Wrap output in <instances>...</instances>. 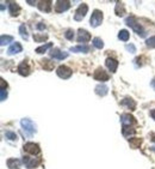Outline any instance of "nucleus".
Masks as SVG:
<instances>
[{
    "label": "nucleus",
    "instance_id": "nucleus-1",
    "mask_svg": "<svg viewBox=\"0 0 155 169\" xmlns=\"http://www.w3.org/2000/svg\"><path fill=\"white\" fill-rule=\"evenodd\" d=\"M125 23H126V25L128 27H130L135 33L137 35H140L141 37H144L146 36V31L143 30V28H142V25L136 21V18L135 17H128L126 19H125Z\"/></svg>",
    "mask_w": 155,
    "mask_h": 169
},
{
    "label": "nucleus",
    "instance_id": "nucleus-2",
    "mask_svg": "<svg viewBox=\"0 0 155 169\" xmlns=\"http://www.w3.org/2000/svg\"><path fill=\"white\" fill-rule=\"evenodd\" d=\"M20 125H22V128L25 131V133L29 135V137H31V135L36 132V125L31 121L30 119H28V118L22 119Z\"/></svg>",
    "mask_w": 155,
    "mask_h": 169
},
{
    "label": "nucleus",
    "instance_id": "nucleus-3",
    "mask_svg": "<svg viewBox=\"0 0 155 169\" xmlns=\"http://www.w3.org/2000/svg\"><path fill=\"white\" fill-rule=\"evenodd\" d=\"M101 22H103V13H101V11L94 10L92 13V17H91V19H90L91 27L97 28V27H99V25L101 24Z\"/></svg>",
    "mask_w": 155,
    "mask_h": 169
},
{
    "label": "nucleus",
    "instance_id": "nucleus-4",
    "mask_svg": "<svg viewBox=\"0 0 155 169\" xmlns=\"http://www.w3.org/2000/svg\"><path fill=\"white\" fill-rule=\"evenodd\" d=\"M87 11H88V6H87L86 4L82 2V4L78 7V10H76V12H75V15H74V19H75V21H82V19L85 18Z\"/></svg>",
    "mask_w": 155,
    "mask_h": 169
},
{
    "label": "nucleus",
    "instance_id": "nucleus-5",
    "mask_svg": "<svg viewBox=\"0 0 155 169\" xmlns=\"http://www.w3.org/2000/svg\"><path fill=\"white\" fill-rule=\"evenodd\" d=\"M93 78L95 80H100V82H106L109 80V74L106 73V71H104L103 68H97L93 73Z\"/></svg>",
    "mask_w": 155,
    "mask_h": 169
},
{
    "label": "nucleus",
    "instance_id": "nucleus-6",
    "mask_svg": "<svg viewBox=\"0 0 155 169\" xmlns=\"http://www.w3.org/2000/svg\"><path fill=\"white\" fill-rule=\"evenodd\" d=\"M56 73H57V76H59L60 78L68 79V78L72 76L73 71H72L69 67H67V66H59V67H57V71H56Z\"/></svg>",
    "mask_w": 155,
    "mask_h": 169
},
{
    "label": "nucleus",
    "instance_id": "nucleus-7",
    "mask_svg": "<svg viewBox=\"0 0 155 169\" xmlns=\"http://www.w3.org/2000/svg\"><path fill=\"white\" fill-rule=\"evenodd\" d=\"M50 57L56 59V60H63L66 58H68V53L67 52H62L59 48H54L51 52H50Z\"/></svg>",
    "mask_w": 155,
    "mask_h": 169
},
{
    "label": "nucleus",
    "instance_id": "nucleus-8",
    "mask_svg": "<svg viewBox=\"0 0 155 169\" xmlns=\"http://www.w3.org/2000/svg\"><path fill=\"white\" fill-rule=\"evenodd\" d=\"M24 150L28 152V154H31V155H38L39 154V146L35 143H26L24 144Z\"/></svg>",
    "mask_w": 155,
    "mask_h": 169
},
{
    "label": "nucleus",
    "instance_id": "nucleus-9",
    "mask_svg": "<svg viewBox=\"0 0 155 169\" xmlns=\"http://www.w3.org/2000/svg\"><path fill=\"white\" fill-rule=\"evenodd\" d=\"M69 7H70L69 1H61V0H59L55 4V11L59 12V13H61L63 11H67Z\"/></svg>",
    "mask_w": 155,
    "mask_h": 169
},
{
    "label": "nucleus",
    "instance_id": "nucleus-10",
    "mask_svg": "<svg viewBox=\"0 0 155 169\" xmlns=\"http://www.w3.org/2000/svg\"><path fill=\"white\" fill-rule=\"evenodd\" d=\"M91 40V35L88 31L86 30H82V29H79V33H78V42H81V43H86Z\"/></svg>",
    "mask_w": 155,
    "mask_h": 169
},
{
    "label": "nucleus",
    "instance_id": "nucleus-11",
    "mask_svg": "<svg viewBox=\"0 0 155 169\" xmlns=\"http://www.w3.org/2000/svg\"><path fill=\"white\" fill-rule=\"evenodd\" d=\"M22 50H23L22 44H20L19 42H14L13 44L10 46V48L7 49V53H8L10 55H13V54H18V53H20Z\"/></svg>",
    "mask_w": 155,
    "mask_h": 169
},
{
    "label": "nucleus",
    "instance_id": "nucleus-12",
    "mask_svg": "<svg viewBox=\"0 0 155 169\" xmlns=\"http://www.w3.org/2000/svg\"><path fill=\"white\" fill-rule=\"evenodd\" d=\"M23 161H24V163L26 164V167L29 169L35 168V167H37L41 163V158H36L35 160V158H30V157H24Z\"/></svg>",
    "mask_w": 155,
    "mask_h": 169
},
{
    "label": "nucleus",
    "instance_id": "nucleus-13",
    "mask_svg": "<svg viewBox=\"0 0 155 169\" xmlns=\"http://www.w3.org/2000/svg\"><path fill=\"white\" fill-rule=\"evenodd\" d=\"M121 121H122L123 126H131V125H134L136 122L135 119H134V116H131L130 114H122Z\"/></svg>",
    "mask_w": 155,
    "mask_h": 169
},
{
    "label": "nucleus",
    "instance_id": "nucleus-14",
    "mask_svg": "<svg viewBox=\"0 0 155 169\" xmlns=\"http://www.w3.org/2000/svg\"><path fill=\"white\" fill-rule=\"evenodd\" d=\"M90 49L91 48L87 44H79V46L72 47L70 48V52H74V53H88Z\"/></svg>",
    "mask_w": 155,
    "mask_h": 169
},
{
    "label": "nucleus",
    "instance_id": "nucleus-15",
    "mask_svg": "<svg viewBox=\"0 0 155 169\" xmlns=\"http://www.w3.org/2000/svg\"><path fill=\"white\" fill-rule=\"evenodd\" d=\"M18 72H19V74L20 76H29V73H30V67H29V65L25 63V61H23V63H20L19 64V66H18Z\"/></svg>",
    "mask_w": 155,
    "mask_h": 169
},
{
    "label": "nucleus",
    "instance_id": "nucleus-16",
    "mask_svg": "<svg viewBox=\"0 0 155 169\" xmlns=\"http://www.w3.org/2000/svg\"><path fill=\"white\" fill-rule=\"evenodd\" d=\"M105 64H106L107 68H109L111 72H116V70L118 67V61L115 60V59H112V58H107L106 61H105Z\"/></svg>",
    "mask_w": 155,
    "mask_h": 169
},
{
    "label": "nucleus",
    "instance_id": "nucleus-17",
    "mask_svg": "<svg viewBox=\"0 0 155 169\" xmlns=\"http://www.w3.org/2000/svg\"><path fill=\"white\" fill-rule=\"evenodd\" d=\"M38 8H39L41 11H43V12H50V10H51V1H50V0L39 1Z\"/></svg>",
    "mask_w": 155,
    "mask_h": 169
},
{
    "label": "nucleus",
    "instance_id": "nucleus-18",
    "mask_svg": "<svg viewBox=\"0 0 155 169\" xmlns=\"http://www.w3.org/2000/svg\"><path fill=\"white\" fill-rule=\"evenodd\" d=\"M7 167L10 169H19L22 167V163L19 160L16 158H8L7 160Z\"/></svg>",
    "mask_w": 155,
    "mask_h": 169
},
{
    "label": "nucleus",
    "instance_id": "nucleus-19",
    "mask_svg": "<svg viewBox=\"0 0 155 169\" xmlns=\"http://www.w3.org/2000/svg\"><path fill=\"white\" fill-rule=\"evenodd\" d=\"M121 103H122V106H125V107H126L128 109H130V110H135V108H136V102L134 101L132 99H129V97L124 99Z\"/></svg>",
    "mask_w": 155,
    "mask_h": 169
},
{
    "label": "nucleus",
    "instance_id": "nucleus-20",
    "mask_svg": "<svg viewBox=\"0 0 155 169\" xmlns=\"http://www.w3.org/2000/svg\"><path fill=\"white\" fill-rule=\"evenodd\" d=\"M109 93V88L104 84H99L95 86V94L99 95V96H105L106 94Z\"/></svg>",
    "mask_w": 155,
    "mask_h": 169
},
{
    "label": "nucleus",
    "instance_id": "nucleus-21",
    "mask_svg": "<svg viewBox=\"0 0 155 169\" xmlns=\"http://www.w3.org/2000/svg\"><path fill=\"white\" fill-rule=\"evenodd\" d=\"M8 10H10L11 16H18V15H19V11H20V7H19V5L16 4V2H10Z\"/></svg>",
    "mask_w": 155,
    "mask_h": 169
},
{
    "label": "nucleus",
    "instance_id": "nucleus-22",
    "mask_svg": "<svg viewBox=\"0 0 155 169\" xmlns=\"http://www.w3.org/2000/svg\"><path fill=\"white\" fill-rule=\"evenodd\" d=\"M122 133L125 138H130L131 135H134L135 133V130L131 127V126H123V130H122Z\"/></svg>",
    "mask_w": 155,
    "mask_h": 169
},
{
    "label": "nucleus",
    "instance_id": "nucleus-23",
    "mask_svg": "<svg viewBox=\"0 0 155 169\" xmlns=\"http://www.w3.org/2000/svg\"><path fill=\"white\" fill-rule=\"evenodd\" d=\"M13 41V37L11 35H1L0 37V44L1 46H5V44H8L10 42Z\"/></svg>",
    "mask_w": 155,
    "mask_h": 169
},
{
    "label": "nucleus",
    "instance_id": "nucleus-24",
    "mask_svg": "<svg viewBox=\"0 0 155 169\" xmlns=\"http://www.w3.org/2000/svg\"><path fill=\"white\" fill-rule=\"evenodd\" d=\"M53 47V43H47V44H43V46H41V47H38V48H36V53L37 54H42V53H44V52H47L49 48H51Z\"/></svg>",
    "mask_w": 155,
    "mask_h": 169
},
{
    "label": "nucleus",
    "instance_id": "nucleus-25",
    "mask_svg": "<svg viewBox=\"0 0 155 169\" xmlns=\"http://www.w3.org/2000/svg\"><path fill=\"white\" fill-rule=\"evenodd\" d=\"M115 11H116V15L117 16H124V13H125V10H124V5L122 2H117V5H116V8H115Z\"/></svg>",
    "mask_w": 155,
    "mask_h": 169
},
{
    "label": "nucleus",
    "instance_id": "nucleus-26",
    "mask_svg": "<svg viewBox=\"0 0 155 169\" xmlns=\"http://www.w3.org/2000/svg\"><path fill=\"white\" fill-rule=\"evenodd\" d=\"M93 46H94L95 48H98V49H101V48L104 47V42H103L101 38L95 37V38H93Z\"/></svg>",
    "mask_w": 155,
    "mask_h": 169
},
{
    "label": "nucleus",
    "instance_id": "nucleus-27",
    "mask_svg": "<svg viewBox=\"0 0 155 169\" xmlns=\"http://www.w3.org/2000/svg\"><path fill=\"white\" fill-rule=\"evenodd\" d=\"M130 146L132 148V149H136V148H138L140 146V144H141V139L140 138H130Z\"/></svg>",
    "mask_w": 155,
    "mask_h": 169
},
{
    "label": "nucleus",
    "instance_id": "nucleus-28",
    "mask_svg": "<svg viewBox=\"0 0 155 169\" xmlns=\"http://www.w3.org/2000/svg\"><path fill=\"white\" fill-rule=\"evenodd\" d=\"M42 65H43V67L45 68L47 71H51V70L54 68V63H51V61H49V60H47V59L42 60Z\"/></svg>",
    "mask_w": 155,
    "mask_h": 169
},
{
    "label": "nucleus",
    "instance_id": "nucleus-29",
    "mask_svg": "<svg viewBox=\"0 0 155 169\" xmlns=\"http://www.w3.org/2000/svg\"><path fill=\"white\" fill-rule=\"evenodd\" d=\"M129 37H130V35H129V31H128V30H121L119 34H118V38L122 40V41H128Z\"/></svg>",
    "mask_w": 155,
    "mask_h": 169
},
{
    "label": "nucleus",
    "instance_id": "nucleus-30",
    "mask_svg": "<svg viewBox=\"0 0 155 169\" xmlns=\"http://www.w3.org/2000/svg\"><path fill=\"white\" fill-rule=\"evenodd\" d=\"M5 137H6L8 140H17V139H18L17 135H16L14 132H12V131H6V132H5Z\"/></svg>",
    "mask_w": 155,
    "mask_h": 169
},
{
    "label": "nucleus",
    "instance_id": "nucleus-31",
    "mask_svg": "<svg viewBox=\"0 0 155 169\" xmlns=\"http://www.w3.org/2000/svg\"><path fill=\"white\" fill-rule=\"evenodd\" d=\"M47 35H41V34H35L33 35V40L36 41V42H44L45 40H47Z\"/></svg>",
    "mask_w": 155,
    "mask_h": 169
},
{
    "label": "nucleus",
    "instance_id": "nucleus-32",
    "mask_svg": "<svg viewBox=\"0 0 155 169\" xmlns=\"http://www.w3.org/2000/svg\"><path fill=\"white\" fill-rule=\"evenodd\" d=\"M19 33L22 35V37L23 38H25V40H28V31H26V28H25V25L24 24H22L20 27H19Z\"/></svg>",
    "mask_w": 155,
    "mask_h": 169
},
{
    "label": "nucleus",
    "instance_id": "nucleus-33",
    "mask_svg": "<svg viewBox=\"0 0 155 169\" xmlns=\"http://www.w3.org/2000/svg\"><path fill=\"white\" fill-rule=\"evenodd\" d=\"M146 44H147V47H149V48H155V36L149 37V38L146 41Z\"/></svg>",
    "mask_w": 155,
    "mask_h": 169
},
{
    "label": "nucleus",
    "instance_id": "nucleus-34",
    "mask_svg": "<svg viewBox=\"0 0 155 169\" xmlns=\"http://www.w3.org/2000/svg\"><path fill=\"white\" fill-rule=\"evenodd\" d=\"M64 37H66L67 40H70V41H72V40L74 38V31L70 30V29H68V30L64 33Z\"/></svg>",
    "mask_w": 155,
    "mask_h": 169
},
{
    "label": "nucleus",
    "instance_id": "nucleus-35",
    "mask_svg": "<svg viewBox=\"0 0 155 169\" xmlns=\"http://www.w3.org/2000/svg\"><path fill=\"white\" fill-rule=\"evenodd\" d=\"M6 99H7V90L6 89H1L0 90V100L5 101Z\"/></svg>",
    "mask_w": 155,
    "mask_h": 169
},
{
    "label": "nucleus",
    "instance_id": "nucleus-36",
    "mask_svg": "<svg viewBox=\"0 0 155 169\" xmlns=\"http://www.w3.org/2000/svg\"><path fill=\"white\" fill-rule=\"evenodd\" d=\"M125 49H126L128 52H130V53H135V52H136V47H135L132 43L126 44V46H125Z\"/></svg>",
    "mask_w": 155,
    "mask_h": 169
},
{
    "label": "nucleus",
    "instance_id": "nucleus-37",
    "mask_svg": "<svg viewBox=\"0 0 155 169\" xmlns=\"http://www.w3.org/2000/svg\"><path fill=\"white\" fill-rule=\"evenodd\" d=\"M0 83H1V89H5V86L7 88V83H5V80H4V79H1V80H0Z\"/></svg>",
    "mask_w": 155,
    "mask_h": 169
},
{
    "label": "nucleus",
    "instance_id": "nucleus-38",
    "mask_svg": "<svg viewBox=\"0 0 155 169\" xmlns=\"http://www.w3.org/2000/svg\"><path fill=\"white\" fill-rule=\"evenodd\" d=\"M37 28H38L39 30H42V29H44V28H45V25H44V24H38V25H37Z\"/></svg>",
    "mask_w": 155,
    "mask_h": 169
},
{
    "label": "nucleus",
    "instance_id": "nucleus-39",
    "mask_svg": "<svg viewBox=\"0 0 155 169\" xmlns=\"http://www.w3.org/2000/svg\"><path fill=\"white\" fill-rule=\"evenodd\" d=\"M150 115H152V118L155 120V109H153V110H150Z\"/></svg>",
    "mask_w": 155,
    "mask_h": 169
},
{
    "label": "nucleus",
    "instance_id": "nucleus-40",
    "mask_svg": "<svg viewBox=\"0 0 155 169\" xmlns=\"http://www.w3.org/2000/svg\"><path fill=\"white\" fill-rule=\"evenodd\" d=\"M150 85H152V88H153V89H155V78H154V79H153V80H152V83H150Z\"/></svg>",
    "mask_w": 155,
    "mask_h": 169
},
{
    "label": "nucleus",
    "instance_id": "nucleus-41",
    "mask_svg": "<svg viewBox=\"0 0 155 169\" xmlns=\"http://www.w3.org/2000/svg\"><path fill=\"white\" fill-rule=\"evenodd\" d=\"M28 2H29L30 5H35V1H31V0H28Z\"/></svg>",
    "mask_w": 155,
    "mask_h": 169
},
{
    "label": "nucleus",
    "instance_id": "nucleus-42",
    "mask_svg": "<svg viewBox=\"0 0 155 169\" xmlns=\"http://www.w3.org/2000/svg\"><path fill=\"white\" fill-rule=\"evenodd\" d=\"M153 150H155V146H154V148H153Z\"/></svg>",
    "mask_w": 155,
    "mask_h": 169
}]
</instances>
